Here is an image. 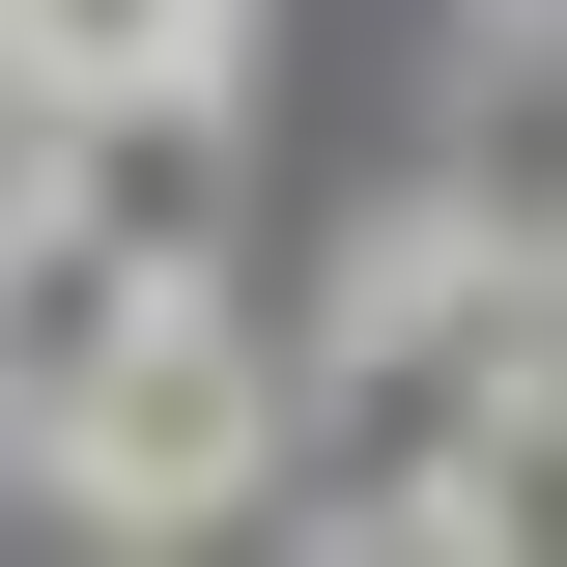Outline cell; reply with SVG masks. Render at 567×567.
I'll return each mask as SVG.
<instances>
[{
  "label": "cell",
  "instance_id": "277c9868",
  "mask_svg": "<svg viewBox=\"0 0 567 567\" xmlns=\"http://www.w3.org/2000/svg\"><path fill=\"white\" fill-rule=\"evenodd\" d=\"M425 539H454V567H567V341L511 369L483 425H454V483H425Z\"/></svg>",
  "mask_w": 567,
  "mask_h": 567
},
{
  "label": "cell",
  "instance_id": "6da1fadb",
  "mask_svg": "<svg viewBox=\"0 0 567 567\" xmlns=\"http://www.w3.org/2000/svg\"><path fill=\"white\" fill-rule=\"evenodd\" d=\"M29 483L114 511V539H199V511L284 483V369L227 341L199 284H114V256L29 227Z\"/></svg>",
  "mask_w": 567,
  "mask_h": 567
},
{
  "label": "cell",
  "instance_id": "5b68a950",
  "mask_svg": "<svg viewBox=\"0 0 567 567\" xmlns=\"http://www.w3.org/2000/svg\"><path fill=\"white\" fill-rule=\"evenodd\" d=\"M0 58H29V85H199L227 0H0Z\"/></svg>",
  "mask_w": 567,
  "mask_h": 567
},
{
  "label": "cell",
  "instance_id": "3957f363",
  "mask_svg": "<svg viewBox=\"0 0 567 567\" xmlns=\"http://www.w3.org/2000/svg\"><path fill=\"white\" fill-rule=\"evenodd\" d=\"M425 199L483 227L511 284H567V0H454V85H425Z\"/></svg>",
  "mask_w": 567,
  "mask_h": 567
},
{
  "label": "cell",
  "instance_id": "7a4b0ae2",
  "mask_svg": "<svg viewBox=\"0 0 567 567\" xmlns=\"http://www.w3.org/2000/svg\"><path fill=\"white\" fill-rule=\"evenodd\" d=\"M29 227L114 284H199L227 256V58L199 85H29Z\"/></svg>",
  "mask_w": 567,
  "mask_h": 567
}]
</instances>
